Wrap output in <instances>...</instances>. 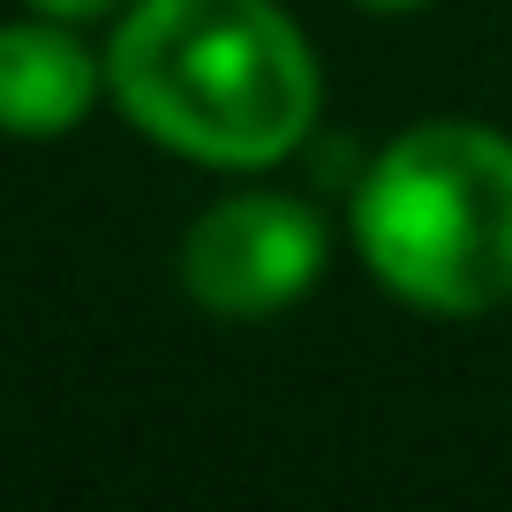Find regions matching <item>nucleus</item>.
<instances>
[{
    "instance_id": "nucleus-5",
    "label": "nucleus",
    "mask_w": 512,
    "mask_h": 512,
    "mask_svg": "<svg viewBox=\"0 0 512 512\" xmlns=\"http://www.w3.org/2000/svg\"><path fill=\"white\" fill-rule=\"evenodd\" d=\"M23 8H38V16H61V23H106V16H121L128 0H23Z\"/></svg>"
},
{
    "instance_id": "nucleus-2",
    "label": "nucleus",
    "mask_w": 512,
    "mask_h": 512,
    "mask_svg": "<svg viewBox=\"0 0 512 512\" xmlns=\"http://www.w3.org/2000/svg\"><path fill=\"white\" fill-rule=\"evenodd\" d=\"M354 256L422 317L512 302V136L490 121H415L377 144L347 196Z\"/></svg>"
},
{
    "instance_id": "nucleus-4",
    "label": "nucleus",
    "mask_w": 512,
    "mask_h": 512,
    "mask_svg": "<svg viewBox=\"0 0 512 512\" xmlns=\"http://www.w3.org/2000/svg\"><path fill=\"white\" fill-rule=\"evenodd\" d=\"M106 98V46L83 38V23L61 16H16L0 23V136L53 144L83 128Z\"/></svg>"
},
{
    "instance_id": "nucleus-6",
    "label": "nucleus",
    "mask_w": 512,
    "mask_h": 512,
    "mask_svg": "<svg viewBox=\"0 0 512 512\" xmlns=\"http://www.w3.org/2000/svg\"><path fill=\"white\" fill-rule=\"evenodd\" d=\"M354 8H377V16H407V8H430V0H354Z\"/></svg>"
},
{
    "instance_id": "nucleus-3",
    "label": "nucleus",
    "mask_w": 512,
    "mask_h": 512,
    "mask_svg": "<svg viewBox=\"0 0 512 512\" xmlns=\"http://www.w3.org/2000/svg\"><path fill=\"white\" fill-rule=\"evenodd\" d=\"M332 272V226L317 204L279 189H234L204 204L181 234L174 279L219 324H272L324 287Z\"/></svg>"
},
{
    "instance_id": "nucleus-1",
    "label": "nucleus",
    "mask_w": 512,
    "mask_h": 512,
    "mask_svg": "<svg viewBox=\"0 0 512 512\" xmlns=\"http://www.w3.org/2000/svg\"><path fill=\"white\" fill-rule=\"evenodd\" d=\"M106 98L144 144L211 174H272L317 136L324 68L279 0H128Z\"/></svg>"
}]
</instances>
